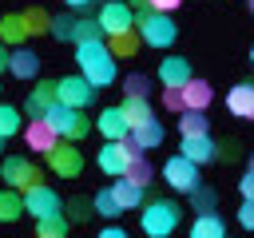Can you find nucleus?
Masks as SVG:
<instances>
[{
  "label": "nucleus",
  "mask_w": 254,
  "mask_h": 238,
  "mask_svg": "<svg viewBox=\"0 0 254 238\" xmlns=\"http://www.w3.org/2000/svg\"><path fill=\"white\" fill-rule=\"evenodd\" d=\"M16 131H20V111L8 107V103H0V139H8Z\"/></svg>",
  "instance_id": "nucleus-33"
},
{
  "label": "nucleus",
  "mask_w": 254,
  "mask_h": 238,
  "mask_svg": "<svg viewBox=\"0 0 254 238\" xmlns=\"http://www.w3.org/2000/svg\"><path fill=\"white\" fill-rule=\"evenodd\" d=\"M44 119L52 123V131H56L60 139H71V143H75V139H83V135L91 131V119H87L79 107H67V103H60V99L44 111Z\"/></svg>",
  "instance_id": "nucleus-3"
},
{
  "label": "nucleus",
  "mask_w": 254,
  "mask_h": 238,
  "mask_svg": "<svg viewBox=\"0 0 254 238\" xmlns=\"http://www.w3.org/2000/svg\"><path fill=\"white\" fill-rule=\"evenodd\" d=\"M238 190H242V198H254V167L242 175V182H238Z\"/></svg>",
  "instance_id": "nucleus-41"
},
{
  "label": "nucleus",
  "mask_w": 254,
  "mask_h": 238,
  "mask_svg": "<svg viewBox=\"0 0 254 238\" xmlns=\"http://www.w3.org/2000/svg\"><path fill=\"white\" fill-rule=\"evenodd\" d=\"M250 8H254V0H250Z\"/></svg>",
  "instance_id": "nucleus-50"
},
{
  "label": "nucleus",
  "mask_w": 254,
  "mask_h": 238,
  "mask_svg": "<svg viewBox=\"0 0 254 238\" xmlns=\"http://www.w3.org/2000/svg\"><path fill=\"white\" fill-rule=\"evenodd\" d=\"M0 175H4L8 186H32V182H40V171H36L24 155H8L4 167H0Z\"/></svg>",
  "instance_id": "nucleus-11"
},
{
  "label": "nucleus",
  "mask_w": 254,
  "mask_h": 238,
  "mask_svg": "<svg viewBox=\"0 0 254 238\" xmlns=\"http://www.w3.org/2000/svg\"><path fill=\"white\" fill-rule=\"evenodd\" d=\"M250 167H254V159H250Z\"/></svg>",
  "instance_id": "nucleus-49"
},
{
  "label": "nucleus",
  "mask_w": 254,
  "mask_h": 238,
  "mask_svg": "<svg viewBox=\"0 0 254 238\" xmlns=\"http://www.w3.org/2000/svg\"><path fill=\"white\" fill-rule=\"evenodd\" d=\"M103 44H107V52H111V56L131 60V56L139 52V32H135V28H127V32H107V36H103Z\"/></svg>",
  "instance_id": "nucleus-20"
},
{
  "label": "nucleus",
  "mask_w": 254,
  "mask_h": 238,
  "mask_svg": "<svg viewBox=\"0 0 254 238\" xmlns=\"http://www.w3.org/2000/svg\"><path fill=\"white\" fill-rule=\"evenodd\" d=\"M8 71H12L16 79H36V71H40V60H36V52L16 44V52H8Z\"/></svg>",
  "instance_id": "nucleus-17"
},
{
  "label": "nucleus",
  "mask_w": 254,
  "mask_h": 238,
  "mask_svg": "<svg viewBox=\"0 0 254 238\" xmlns=\"http://www.w3.org/2000/svg\"><path fill=\"white\" fill-rule=\"evenodd\" d=\"M48 167H52L60 178H75V175L83 171V155H79L71 143H56V147L48 151Z\"/></svg>",
  "instance_id": "nucleus-9"
},
{
  "label": "nucleus",
  "mask_w": 254,
  "mask_h": 238,
  "mask_svg": "<svg viewBox=\"0 0 254 238\" xmlns=\"http://www.w3.org/2000/svg\"><path fill=\"white\" fill-rule=\"evenodd\" d=\"M226 234V222L214 214V210H202L194 222H190V238H222Z\"/></svg>",
  "instance_id": "nucleus-23"
},
{
  "label": "nucleus",
  "mask_w": 254,
  "mask_h": 238,
  "mask_svg": "<svg viewBox=\"0 0 254 238\" xmlns=\"http://www.w3.org/2000/svg\"><path fill=\"white\" fill-rule=\"evenodd\" d=\"M91 210L103 214V218H119V214H123V206H119V198H115L111 190H99V194L91 198Z\"/></svg>",
  "instance_id": "nucleus-29"
},
{
  "label": "nucleus",
  "mask_w": 254,
  "mask_h": 238,
  "mask_svg": "<svg viewBox=\"0 0 254 238\" xmlns=\"http://www.w3.org/2000/svg\"><path fill=\"white\" fill-rule=\"evenodd\" d=\"M71 40H75V44L103 40V24H99V16H79V20H75V28H71Z\"/></svg>",
  "instance_id": "nucleus-26"
},
{
  "label": "nucleus",
  "mask_w": 254,
  "mask_h": 238,
  "mask_svg": "<svg viewBox=\"0 0 254 238\" xmlns=\"http://www.w3.org/2000/svg\"><path fill=\"white\" fill-rule=\"evenodd\" d=\"M60 206H64V202H60V194H56L52 186H44V182L24 186V210H28V214L44 218V214H52V210H60Z\"/></svg>",
  "instance_id": "nucleus-10"
},
{
  "label": "nucleus",
  "mask_w": 254,
  "mask_h": 238,
  "mask_svg": "<svg viewBox=\"0 0 254 238\" xmlns=\"http://www.w3.org/2000/svg\"><path fill=\"white\" fill-rule=\"evenodd\" d=\"M123 95H131V99H147V95H151V79H147V75H131V79H123Z\"/></svg>",
  "instance_id": "nucleus-34"
},
{
  "label": "nucleus",
  "mask_w": 254,
  "mask_h": 238,
  "mask_svg": "<svg viewBox=\"0 0 254 238\" xmlns=\"http://www.w3.org/2000/svg\"><path fill=\"white\" fill-rule=\"evenodd\" d=\"M8 67V52H4V44H0V71Z\"/></svg>",
  "instance_id": "nucleus-46"
},
{
  "label": "nucleus",
  "mask_w": 254,
  "mask_h": 238,
  "mask_svg": "<svg viewBox=\"0 0 254 238\" xmlns=\"http://www.w3.org/2000/svg\"><path fill=\"white\" fill-rule=\"evenodd\" d=\"M24 214V198L16 190H0V222H12Z\"/></svg>",
  "instance_id": "nucleus-30"
},
{
  "label": "nucleus",
  "mask_w": 254,
  "mask_h": 238,
  "mask_svg": "<svg viewBox=\"0 0 254 238\" xmlns=\"http://www.w3.org/2000/svg\"><path fill=\"white\" fill-rule=\"evenodd\" d=\"M135 24H139V40H143L147 48H171L175 36H179L175 20H171L167 12H155V8H143V12L135 16Z\"/></svg>",
  "instance_id": "nucleus-2"
},
{
  "label": "nucleus",
  "mask_w": 254,
  "mask_h": 238,
  "mask_svg": "<svg viewBox=\"0 0 254 238\" xmlns=\"http://www.w3.org/2000/svg\"><path fill=\"white\" fill-rule=\"evenodd\" d=\"M75 63H79V75H83L91 87H107V83H115V56L107 52L103 40L75 44Z\"/></svg>",
  "instance_id": "nucleus-1"
},
{
  "label": "nucleus",
  "mask_w": 254,
  "mask_h": 238,
  "mask_svg": "<svg viewBox=\"0 0 254 238\" xmlns=\"http://www.w3.org/2000/svg\"><path fill=\"white\" fill-rule=\"evenodd\" d=\"M179 95H183V107H194V111H206V107H210V99H214L210 83H206V79H194V75L179 87Z\"/></svg>",
  "instance_id": "nucleus-16"
},
{
  "label": "nucleus",
  "mask_w": 254,
  "mask_h": 238,
  "mask_svg": "<svg viewBox=\"0 0 254 238\" xmlns=\"http://www.w3.org/2000/svg\"><path fill=\"white\" fill-rule=\"evenodd\" d=\"M127 131H131V123L123 115V107H103L99 111V135L103 139H127Z\"/></svg>",
  "instance_id": "nucleus-18"
},
{
  "label": "nucleus",
  "mask_w": 254,
  "mask_h": 238,
  "mask_svg": "<svg viewBox=\"0 0 254 238\" xmlns=\"http://www.w3.org/2000/svg\"><path fill=\"white\" fill-rule=\"evenodd\" d=\"M99 238H127V234H123V230H119V226H107V230H103V234H99Z\"/></svg>",
  "instance_id": "nucleus-43"
},
{
  "label": "nucleus",
  "mask_w": 254,
  "mask_h": 238,
  "mask_svg": "<svg viewBox=\"0 0 254 238\" xmlns=\"http://www.w3.org/2000/svg\"><path fill=\"white\" fill-rule=\"evenodd\" d=\"M56 99L60 103H67V107H91V99H95V87L83 79V75H60L56 79Z\"/></svg>",
  "instance_id": "nucleus-6"
},
{
  "label": "nucleus",
  "mask_w": 254,
  "mask_h": 238,
  "mask_svg": "<svg viewBox=\"0 0 254 238\" xmlns=\"http://www.w3.org/2000/svg\"><path fill=\"white\" fill-rule=\"evenodd\" d=\"M250 63H254V48H250Z\"/></svg>",
  "instance_id": "nucleus-47"
},
{
  "label": "nucleus",
  "mask_w": 254,
  "mask_h": 238,
  "mask_svg": "<svg viewBox=\"0 0 254 238\" xmlns=\"http://www.w3.org/2000/svg\"><path fill=\"white\" fill-rule=\"evenodd\" d=\"M71 28H75V20L64 12V16H52V24H48V32L56 36V40H71Z\"/></svg>",
  "instance_id": "nucleus-37"
},
{
  "label": "nucleus",
  "mask_w": 254,
  "mask_h": 238,
  "mask_svg": "<svg viewBox=\"0 0 254 238\" xmlns=\"http://www.w3.org/2000/svg\"><path fill=\"white\" fill-rule=\"evenodd\" d=\"M135 151H139V147H131L127 139H107V143L99 147V155H95V163H99V171H103V175H123Z\"/></svg>",
  "instance_id": "nucleus-7"
},
{
  "label": "nucleus",
  "mask_w": 254,
  "mask_h": 238,
  "mask_svg": "<svg viewBox=\"0 0 254 238\" xmlns=\"http://www.w3.org/2000/svg\"><path fill=\"white\" fill-rule=\"evenodd\" d=\"M36 234H40V238H60V234H67V214H64V210H52V214L36 218Z\"/></svg>",
  "instance_id": "nucleus-25"
},
{
  "label": "nucleus",
  "mask_w": 254,
  "mask_h": 238,
  "mask_svg": "<svg viewBox=\"0 0 254 238\" xmlns=\"http://www.w3.org/2000/svg\"><path fill=\"white\" fill-rule=\"evenodd\" d=\"M190 202H194V210L202 214V210H214V202H218V198H214V190H210V186H202V182H198V186L190 190Z\"/></svg>",
  "instance_id": "nucleus-36"
},
{
  "label": "nucleus",
  "mask_w": 254,
  "mask_h": 238,
  "mask_svg": "<svg viewBox=\"0 0 254 238\" xmlns=\"http://www.w3.org/2000/svg\"><path fill=\"white\" fill-rule=\"evenodd\" d=\"M163 178H167V186H171V190L190 194V190L198 186V163H190L187 155H175V159H167V163H163Z\"/></svg>",
  "instance_id": "nucleus-5"
},
{
  "label": "nucleus",
  "mask_w": 254,
  "mask_h": 238,
  "mask_svg": "<svg viewBox=\"0 0 254 238\" xmlns=\"http://www.w3.org/2000/svg\"><path fill=\"white\" fill-rule=\"evenodd\" d=\"M226 111L238 119H254V83H234L226 91Z\"/></svg>",
  "instance_id": "nucleus-15"
},
{
  "label": "nucleus",
  "mask_w": 254,
  "mask_h": 238,
  "mask_svg": "<svg viewBox=\"0 0 254 238\" xmlns=\"http://www.w3.org/2000/svg\"><path fill=\"white\" fill-rule=\"evenodd\" d=\"M0 151H4V139H0Z\"/></svg>",
  "instance_id": "nucleus-48"
},
{
  "label": "nucleus",
  "mask_w": 254,
  "mask_h": 238,
  "mask_svg": "<svg viewBox=\"0 0 254 238\" xmlns=\"http://www.w3.org/2000/svg\"><path fill=\"white\" fill-rule=\"evenodd\" d=\"M24 143H28L32 151H40V155H48V151H52V147L60 143V135L52 131V123H48L44 115H36V119H32V123L24 127Z\"/></svg>",
  "instance_id": "nucleus-12"
},
{
  "label": "nucleus",
  "mask_w": 254,
  "mask_h": 238,
  "mask_svg": "<svg viewBox=\"0 0 254 238\" xmlns=\"http://www.w3.org/2000/svg\"><path fill=\"white\" fill-rule=\"evenodd\" d=\"M159 79H163V87H183V83L190 79V63H187L183 56H167V60L159 63Z\"/></svg>",
  "instance_id": "nucleus-19"
},
{
  "label": "nucleus",
  "mask_w": 254,
  "mask_h": 238,
  "mask_svg": "<svg viewBox=\"0 0 254 238\" xmlns=\"http://www.w3.org/2000/svg\"><path fill=\"white\" fill-rule=\"evenodd\" d=\"M123 178H131V182H139V186H147V182L155 178V167L143 159V151H135V155H131V163H127V171H123Z\"/></svg>",
  "instance_id": "nucleus-27"
},
{
  "label": "nucleus",
  "mask_w": 254,
  "mask_h": 238,
  "mask_svg": "<svg viewBox=\"0 0 254 238\" xmlns=\"http://www.w3.org/2000/svg\"><path fill=\"white\" fill-rule=\"evenodd\" d=\"M242 155V147H238V139H226V143H214V159L218 163H234Z\"/></svg>",
  "instance_id": "nucleus-38"
},
{
  "label": "nucleus",
  "mask_w": 254,
  "mask_h": 238,
  "mask_svg": "<svg viewBox=\"0 0 254 238\" xmlns=\"http://www.w3.org/2000/svg\"><path fill=\"white\" fill-rule=\"evenodd\" d=\"M183 0H147V8H155V12H175Z\"/></svg>",
  "instance_id": "nucleus-42"
},
{
  "label": "nucleus",
  "mask_w": 254,
  "mask_h": 238,
  "mask_svg": "<svg viewBox=\"0 0 254 238\" xmlns=\"http://www.w3.org/2000/svg\"><path fill=\"white\" fill-rule=\"evenodd\" d=\"M24 24H28V32H48L52 12H44V8H28V12H24Z\"/></svg>",
  "instance_id": "nucleus-35"
},
{
  "label": "nucleus",
  "mask_w": 254,
  "mask_h": 238,
  "mask_svg": "<svg viewBox=\"0 0 254 238\" xmlns=\"http://www.w3.org/2000/svg\"><path fill=\"white\" fill-rule=\"evenodd\" d=\"M179 131H183V135H194V131H206V111H194V107H183V111H179Z\"/></svg>",
  "instance_id": "nucleus-28"
},
{
  "label": "nucleus",
  "mask_w": 254,
  "mask_h": 238,
  "mask_svg": "<svg viewBox=\"0 0 254 238\" xmlns=\"http://www.w3.org/2000/svg\"><path fill=\"white\" fill-rule=\"evenodd\" d=\"M64 214H67V222H87L95 210H91V198H67V206H64Z\"/></svg>",
  "instance_id": "nucleus-32"
},
{
  "label": "nucleus",
  "mask_w": 254,
  "mask_h": 238,
  "mask_svg": "<svg viewBox=\"0 0 254 238\" xmlns=\"http://www.w3.org/2000/svg\"><path fill=\"white\" fill-rule=\"evenodd\" d=\"M127 4H131L135 12H143V8H147V0H127Z\"/></svg>",
  "instance_id": "nucleus-45"
},
{
  "label": "nucleus",
  "mask_w": 254,
  "mask_h": 238,
  "mask_svg": "<svg viewBox=\"0 0 254 238\" xmlns=\"http://www.w3.org/2000/svg\"><path fill=\"white\" fill-rule=\"evenodd\" d=\"M99 24H103V36L127 32V28H135V12H131L127 0H107V4H99Z\"/></svg>",
  "instance_id": "nucleus-8"
},
{
  "label": "nucleus",
  "mask_w": 254,
  "mask_h": 238,
  "mask_svg": "<svg viewBox=\"0 0 254 238\" xmlns=\"http://www.w3.org/2000/svg\"><path fill=\"white\" fill-rule=\"evenodd\" d=\"M28 36H32V32H28V24H24V12H8V16L0 20V40H4V44L16 48V44H24Z\"/></svg>",
  "instance_id": "nucleus-21"
},
{
  "label": "nucleus",
  "mask_w": 254,
  "mask_h": 238,
  "mask_svg": "<svg viewBox=\"0 0 254 238\" xmlns=\"http://www.w3.org/2000/svg\"><path fill=\"white\" fill-rule=\"evenodd\" d=\"M127 139H131V147L151 151V147H159V143H163V123H159L155 115H151V119H143V123H131Z\"/></svg>",
  "instance_id": "nucleus-13"
},
{
  "label": "nucleus",
  "mask_w": 254,
  "mask_h": 238,
  "mask_svg": "<svg viewBox=\"0 0 254 238\" xmlns=\"http://www.w3.org/2000/svg\"><path fill=\"white\" fill-rule=\"evenodd\" d=\"M179 214H183L179 202H171V198H155L151 206H143V234H151V238H167V234L179 226Z\"/></svg>",
  "instance_id": "nucleus-4"
},
{
  "label": "nucleus",
  "mask_w": 254,
  "mask_h": 238,
  "mask_svg": "<svg viewBox=\"0 0 254 238\" xmlns=\"http://www.w3.org/2000/svg\"><path fill=\"white\" fill-rule=\"evenodd\" d=\"M238 222H242L246 230H254V198H242V206H238Z\"/></svg>",
  "instance_id": "nucleus-40"
},
{
  "label": "nucleus",
  "mask_w": 254,
  "mask_h": 238,
  "mask_svg": "<svg viewBox=\"0 0 254 238\" xmlns=\"http://www.w3.org/2000/svg\"><path fill=\"white\" fill-rule=\"evenodd\" d=\"M52 103H56V83H36V87L28 91V103H24V107H28V115L36 119V115H44Z\"/></svg>",
  "instance_id": "nucleus-24"
},
{
  "label": "nucleus",
  "mask_w": 254,
  "mask_h": 238,
  "mask_svg": "<svg viewBox=\"0 0 254 238\" xmlns=\"http://www.w3.org/2000/svg\"><path fill=\"white\" fill-rule=\"evenodd\" d=\"M143 190H147V186H139V182H131V178L115 175V186H111V194L119 198V206H123V210H131V206H143Z\"/></svg>",
  "instance_id": "nucleus-22"
},
{
  "label": "nucleus",
  "mask_w": 254,
  "mask_h": 238,
  "mask_svg": "<svg viewBox=\"0 0 254 238\" xmlns=\"http://www.w3.org/2000/svg\"><path fill=\"white\" fill-rule=\"evenodd\" d=\"M123 115H127V123H143V119H151L155 111H151V103L147 99H123Z\"/></svg>",
  "instance_id": "nucleus-31"
},
{
  "label": "nucleus",
  "mask_w": 254,
  "mask_h": 238,
  "mask_svg": "<svg viewBox=\"0 0 254 238\" xmlns=\"http://www.w3.org/2000/svg\"><path fill=\"white\" fill-rule=\"evenodd\" d=\"M163 107H167V111H183V95H179V87H163Z\"/></svg>",
  "instance_id": "nucleus-39"
},
{
  "label": "nucleus",
  "mask_w": 254,
  "mask_h": 238,
  "mask_svg": "<svg viewBox=\"0 0 254 238\" xmlns=\"http://www.w3.org/2000/svg\"><path fill=\"white\" fill-rule=\"evenodd\" d=\"M64 4H67V8H91L95 0H64Z\"/></svg>",
  "instance_id": "nucleus-44"
},
{
  "label": "nucleus",
  "mask_w": 254,
  "mask_h": 238,
  "mask_svg": "<svg viewBox=\"0 0 254 238\" xmlns=\"http://www.w3.org/2000/svg\"><path fill=\"white\" fill-rule=\"evenodd\" d=\"M179 155H187L190 163H198V167H202V163H210V159H214V139H210L206 131L183 135V151H179Z\"/></svg>",
  "instance_id": "nucleus-14"
}]
</instances>
